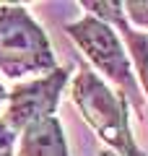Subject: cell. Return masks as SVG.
Here are the masks:
<instances>
[{
    "instance_id": "1",
    "label": "cell",
    "mask_w": 148,
    "mask_h": 156,
    "mask_svg": "<svg viewBox=\"0 0 148 156\" xmlns=\"http://www.w3.org/2000/svg\"><path fill=\"white\" fill-rule=\"evenodd\" d=\"M70 99L91 130L109 146V151H115L117 156H143L130 130L127 99L109 89L104 78L86 62L78 65V73L70 83Z\"/></svg>"
},
{
    "instance_id": "2",
    "label": "cell",
    "mask_w": 148,
    "mask_h": 156,
    "mask_svg": "<svg viewBox=\"0 0 148 156\" xmlns=\"http://www.w3.org/2000/svg\"><path fill=\"white\" fill-rule=\"evenodd\" d=\"M65 34L76 42V47L83 52V57H86L107 81H112V83L117 86V94L125 96L127 104L143 117V122H148L146 96H143L140 86H138L130 55H127L125 44H122L120 34H117L109 23H104L101 18L91 16V13L81 16L73 23H65Z\"/></svg>"
},
{
    "instance_id": "3",
    "label": "cell",
    "mask_w": 148,
    "mask_h": 156,
    "mask_svg": "<svg viewBox=\"0 0 148 156\" xmlns=\"http://www.w3.org/2000/svg\"><path fill=\"white\" fill-rule=\"evenodd\" d=\"M57 68L49 37L23 5L0 3V73L18 81Z\"/></svg>"
},
{
    "instance_id": "4",
    "label": "cell",
    "mask_w": 148,
    "mask_h": 156,
    "mask_svg": "<svg viewBox=\"0 0 148 156\" xmlns=\"http://www.w3.org/2000/svg\"><path fill=\"white\" fill-rule=\"evenodd\" d=\"M70 73H73L70 68L57 65L47 76H39L13 86L8 91V112L3 120L16 133H21L31 122H39L44 117H55L57 107H60V96L70 81Z\"/></svg>"
},
{
    "instance_id": "5",
    "label": "cell",
    "mask_w": 148,
    "mask_h": 156,
    "mask_svg": "<svg viewBox=\"0 0 148 156\" xmlns=\"http://www.w3.org/2000/svg\"><path fill=\"white\" fill-rule=\"evenodd\" d=\"M81 5L86 8V13L101 18L104 23H109L120 34L122 44H125L127 55H130L135 78L140 81V91L148 101V31L130 26V21L125 18V8L117 0H83Z\"/></svg>"
},
{
    "instance_id": "6",
    "label": "cell",
    "mask_w": 148,
    "mask_h": 156,
    "mask_svg": "<svg viewBox=\"0 0 148 156\" xmlns=\"http://www.w3.org/2000/svg\"><path fill=\"white\" fill-rule=\"evenodd\" d=\"M16 156H70L60 117H44L18 133Z\"/></svg>"
},
{
    "instance_id": "7",
    "label": "cell",
    "mask_w": 148,
    "mask_h": 156,
    "mask_svg": "<svg viewBox=\"0 0 148 156\" xmlns=\"http://www.w3.org/2000/svg\"><path fill=\"white\" fill-rule=\"evenodd\" d=\"M125 18L130 21V26L148 31V0H125Z\"/></svg>"
},
{
    "instance_id": "8",
    "label": "cell",
    "mask_w": 148,
    "mask_h": 156,
    "mask_svg": "<svg viewBox=\"0 0 148 156\" xmlns=\"http://www.w3.org/2000/svg\"><path fill=\"white\" fill-rule=\"evenodd\" d=\"M16 143H18V133L0 120V156H16Z\"/></svg>"
},
{
    "instance_id": "9",
    "label": "cell",
    "mask_w": 148,
    "mask_h": 156,
    "mask_svg": "<svg viewBox=\"0 0 148 156\" xmlns=\"http://www.w3.org/2000/svg\"><path fill=\"white\" fill-rule=\"evenodd\" d=\"M3 101H8V91H5V86L0 83V104H3Z\"/></svg>"
},
{
    "instance_id": "10",
    "label": "cell",
    "mask_w": 148,
    "mask_h": 156,
    "mask_svg": "<svg viewBox=\"0 0 148 156\" xmlns=\"http://www.w3.org/2000/svg\"><path fill=\"white\" fill-rule=\"evenodd\" d=\"M99 156H117L115 151H109V148H104V151H99Z\"/></svg>"
}]
</instances>
